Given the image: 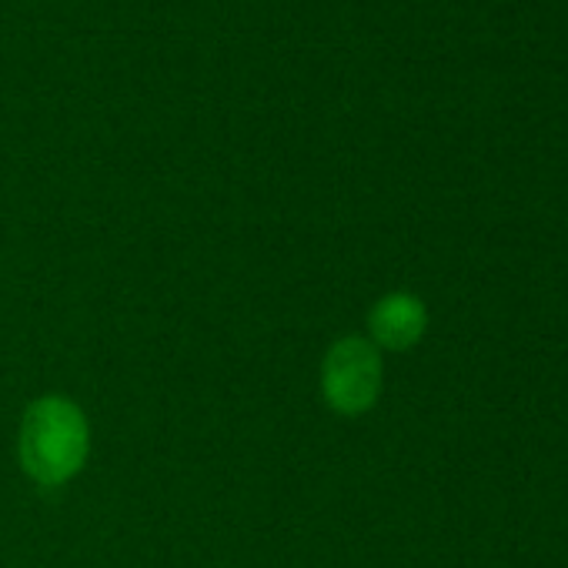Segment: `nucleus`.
Listing matches in <instances>:
<instances>
[{"mask_svg": "<svg viewBox=\"0 0 568 568\" xmlns=\"http://www.w3.org/2000/svg\"><path fill=\"white\" fill-rule=\"evenodd\" d=\"M21 468L44 488L68 485L91 455V425L68 395H44L28 405L18 435Z\"/></svg>", "mask_w": 568, "mask_h": 568, "instance_id": "f257e3e1", "label": "nucleus"}, {"mask_svg": "<svg viewBox=\"0 0 568 568\" xmlns=\"http://www.w3.org/2000/svg\"><path fill=\"white\" fill-rule=\"evenodd\" d=\"M382 378H385V365L372 338L362 335L338 338L322 365L325 405L345 418H358L375 408L382 395Z\"/></svg>", "mask_w": 568, "mask_h": 568, "instance_id": "f03ea898", "label": "nucleus"}, {"mask_svg": "<svg viewBox=\"0 0 568 568\" xmlns=\"http://www.w3.org/2000/svg\"><path fill=\"white\" fill-rule=\"evenodd\" d=\"M372 345L385 352H408L428 332V308L412 292H392L378 298L368 312Z\"/></svg>", "mask_w": 568, "mask_h": 568, "instance_id": "7ed1b4c3", "label": "nucleus"}]
</instances>
